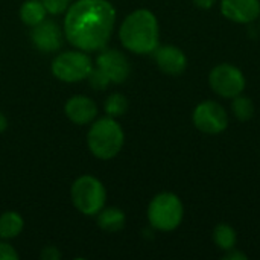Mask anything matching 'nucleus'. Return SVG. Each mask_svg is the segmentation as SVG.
Returning <instances> with one entry per match:
<instances>
[{"mask_svg": "<svg viewBox=\"0 0 260 260\" xmlns=\"http://www.w3.org/2000/svg\"><path fill=\"white\" fill-rule=\"evenodd\" d=\"M114 24L116 9L108 0H78L67 9L64 35L79 50L96 52L107 46Z\"/></svg>", "mask_w": 260, "mask_h": 260, "instance_id": "f257e3e1", "label": "nucleus"}, {"mask_svg": "<svg viewBox=\"0 0 260 260\" xmlns=\"http://www.w3.org/2000/svg\"><path fill=\"white\" fill-rule=\"evenodd\" d=\"M119 37L123 47L136 55H151L160 46V24L149 9H136L125 17Z\"/></svg>", "mask_w": 260, "mask_h": 260, "instance_id": "f03ea898", "label": "nucleus"}, {"mask_svg": "<svg viewBox=\"0 0 260 260\" xmlns=\"http://www.w3.org/2000/svg\"><path fill=\"white\" fill-rule=\"evenodd\" d=\"M125 133L114 117H101L88 129L87 145L91 154L101 160L114 158L123 148Z\"/></svg>", "mask_w": 260, "mask_h": 260, "instance_id": "7ed1b4c3", "label": "nucleus"}, {"mask_svg": "<svg viewBox=\"0 0 260 260\" xmlns=\"http://www.w3.org/2000/svg\"><path fill=\"white\" fill-rule=\"evenodd\" d=\"M146 213L152 229L169 233L181 225L184 218V206L178 195L172 192H161L151 200Z\"/></svg>", "mask_w": 260, "mask_h": 260, "instance_id": "20e7f679", "label": "nucleus"}, {"mask_svg": "<svg viewBox=\"0 0 260 260\" xmlns=\"http://www.w3.org/2000/svg\"><path fill=\"white\" fill-rule=\"evenodd\" d=\"M72 203L73 206L87 216L98 215L107 201V190L104 184L93 175H81L72 184Z\"/></svg>", "mask_w": 260, "mask_h": 260, "instance_id": "39448f33", "label": "nucleus"}, {"mask_svg": "<svg viewBox=\"0 0 260 260\" xmlns=\"http://www.w3.org/2000/svg\"><path fill=\"white\" fill-rule=\"evenodd\" d=\"M209 87L219 98L233 99L244 93L247 87V78L238 66L221 62L209 72Z\"/></svg>", "mask_w": 260, "mask_h": 260, "instance_id": "423d86ee", "label": "nucleus"}, {"mask_svg": "<svg viewBox=\"0 0 260 260\" xmlns=\"http://www.w3.org/2000/svg\"><path fill=\"white\" fill-rule=\"evenodd\" d=\"M93 62L84 50H70L56 55L52 61V73L62 82H79L88 78Z\"/></svg>", "mask_w": 260, "mask_h": 260, "instance_id": "0eeeda50", "label": "nucleus"}, {"mask_svg": "<svg viewBox=\"0 0 260 260\" xmlns=\"http://www.w3.org/2000/svg\"><path fill=\"white\" fill-rule=\"evenodd\" d=\"M229 113L225 107L213 99L200 102L192 113V122L195 128L204 134L216 136L229 128Z\"/></svg>", "mask_w": 260, "mask_h": 260, "instance_id": "6e6552de", "label": "nucleus"}, {"mask_svg": "<svg viewBox=\"0 0 260 260\" xmlns=\"http://www.w3.org/2000/svg\"><path fill=\"white\" fill-rule=\"evenodd\" d=\"M96 67L113 84L125 82L131 73V64L128 61V58L116 49L102 50L96 58Z\"/></svg>", "mask_w": 260, "mask_h": 260, "instance_id": "1a4fd4ad", "label": "nucleus"}, {"mask_svg": "<svg viewBox=\"0 0 260 260\" xmlns=\"http://www.w3.org/2000/svg\"><path fill=\"white\" fill-rule=\"evenodd\" d=\"M221 14L238 24H250L260 17V0H219Z\"/></svg>", "mask_w": 260, "mask_h": 260, "instance_id": "9d476101", "label": "nucleus"}, {"mask_svg": "<svg viewBox=\"0 0 260 260\" xmlns=\"http://www.w3.org/2000/svg\"><path fill=\"white\" fill-rule=\"evenodd\" d=\"M152 55L157 67L169 76H178L187 69V56L184 50L174 44L158 46Z\"/></svg>", "mask_w": 260, "mask_h": 260, "instance_id": "9b49d317", "label": "nucleus"}, {"mask_svg": "<svg viewBox=\"0 0 260 260\" xmlns=\"http://www.w3.org/2000/svg\"><path fill=\"white\" fill-rule=\"evenodd\" d=\"M30 40L35 49L43 53L56 52L62 44V32L52 20H43L30 30Z\"/></svg>", "mask_w": 260, "mask_h": 260, "instance_id": "f8f14e48", "label": "nucleus"}, {"mask_svg": "<svg viewBox=\"0 0 260 260\" xmlns=\"http://www.w3.org/2000/svg\"><path fill=\"white\" fill-rule=\"evenodd\" d=\"M66 116L76 125H87L98 116V105L88 96H73L66 102Z\"/></svg>", "mask_w": 260, "mask_h": 260, "instance_id": "ddd939ff", "label": "nucleus"}, {"mask_svg": "<svg viewBox=\"0 0 260 260\" xmlns=\"http://www.w3.org/2000/svg\"><path fill=\"white\" fill-rule=\"evenodd\" d=\"M96 216H98V225L105 232L114 233L125 227L126 216L117 207H107V209L104 207Z\"/></svg>", "mask_w": 260, "mask_h": 260, "instance_id": "4468645a", "label": "nucleus"}, {"mask_svg": "<svg viewBox=\"0 0 260 260\" xmlns=\"http://www.w3.org/2000/svg\"><path fill=\"white\" fill-rule=\"evenodd\" d=\"M47 11L41 0H26L20 8V18L24 24L34 27L46 20Z\"/></svg>", "mask_w": 260, "mask_h": 260, "instance_id": "2eb2a0df", "label": "nucleus"}, {"mask_svg": "<svg viewBox=\"0 0 260 260\" xmlns=\"http://www.w3.org/2000/svg\"><path fill=\"white\" fill-rule=\"evenodd\" d=\"M24 227V221L17 212H5L0 215V238L14 239L17 238Z\"/></svg>", "mask_w": 260, "mask_h": 260, "instance_id": "dca6fc26", "label": "nucleus"}, {"mask_svg": "<svg viewBox=\"0 0 260 260\" xmlns=\"http://www.w3.org/2000/svg\"><path fill=\"white\" fill-rule=\"evenodd\" d=\"M212 236H213L215 245L221 251H224V253L232 250V248H235L236 244H238V232L230 224H225V222L218 224L213 229V235Z\"/></svg>", "mask_w": 260, "mask_h": 260, "instance_id": "f3484780", "label": "nucleus"}, {"mask_svg": "<svg viewBox=\"0 0 260 260\" xmlns=\"http://www.w3.org/2000/svg\"><path fill=\"white\" fill-rule=\"evenodd\" d=\"M230 101H232V104H230L232 114L238 120L248 122V120H251L254 117L256 108H254V102H253L251 98H248V96H245L242 93V94H239V96H236V98H233Z\"/></svg>", "mask_w": 260, "mask_h": 260, "instance_id": "a211bd4d", "label": "nucleus"}, {"mask_svg": "<svg viewBox=\"0 0 260 260\" xmlns=\"http://www.w3.org/2000/svg\"><path fill=\"white\" fill-rule=\"evenodd\" d=\"M128 99L122 93H113L105 101V113L110 117H120L128 110Z\"/></svg>", "mask_w": 260, "mask_h": 260, "instance_id": "6ab92c4d", "label": "nucleus"}, {"mask_svg": "<svg viewBox=\"0 0 260 260\" xmlns=\"http://www.w3.org/2000/svg\"><path fill=\"white\" fill-rule=\"evenodd\" d=\"M87 79L90 81V85L93 88H96V90H105L108 87V84H111L110 79L98 67H93V70L90 72V75H88Z\"/></svg>", "mask_w": 260, "mask_h": 260, "instance_id": "aec40b11", "label": "nucleus"}, {"mask_svg": "<svg viewBox=\"0 0 260 260\" xmlns=\"http://www.w3.org/2000/svg\"><path fill=\"white\" fill-rule=\"evenodd\" d=\"M41 2H43L46 11L53 15L66 12L70 6V0H41Z\"/></svg>", "mask_w": 260, "mask_h": 260, "instance_id": "412c9836", "label": "nucleus"}, {"mask_svg": "<svg viewBox=\"0 0 260 260\" xmlns=\"http://www.w3.org/2000/svg\"><path fill=\"white\" fill-rule=\"evenodd\" d=\"M18 253L15 248L6 242H0V260H17Z\"/></svg>", "mask_w": 260, "mask_h": 260, "instance_id": "4be33fe9", "label": "nucleus"}, {"mask_svg": "<svg viewBox=\"0 0 260 260\" xmlns=\"http://www.w3.org/2000/svg\"><path fill=\"white\" fill-rule=\"evenodd\" d=\"M61 257V253L58 251L56 247H46L41 251V259L43 260H58Z\"/></svg>", "mask_w": 260, "mask_h": 260, "instance_id": "5701e85b", "label": "nucleus"}, {"mask_svg": "<svg viewBox=\"0 0 260 260\" xmlns=\"http://www.w3.org/2000/svg\"><path fill=\"white\" fill-rule=\"evenodd\" d=\"M224 259H229V260H247V256L244 254V253H241L236 247L235 248H232V250H229V251H225V254H224Z\"/></svg>", "mask_w": 260, "mask_h": 260, "instance_id": "b1692460", "label": "nucleus"}, {"mask_svg": "<svg viewBox=\"0 0 260 260\" xmlns=\"http://www.w3.org/2000/svg\"><path fill=\"white\" fill-rule=\"evenodd\" d=\"M192 2H193V5H195L198 9L207 11V9H212V8L216 5L218 0H192Z\"/></svg>", "mask_w": 260, "mask_h": 260, "instance_id": "393cba45", "label": "nucleus"}, {"mask_svg": "<svg viewBox=\"0 0 260 260\" xmlns=\"http://www.w3.org/2000/svg\"><path fill=\"white\" fill-rule=\"evenodd\" d=\"M6 128H8V119H6V116L0 111V133H3Z\"/></svg>", "mask_w": 260, "mask_h": 260, "instance_id": "a878e982", "label": "nucleus"}, {"mask_svg": "<svg viewBox=\"0 0 260 260\" xmlns=\"http://www.w3.org/2000/svg\"><path fill=\"white\" fill-rule=\"evenodd\" d=\"M259 27H260V17H259Z\"/></svg>", "mask_w": 260, "mask_h": 260, "instance_id": "bb28decb", "label": "nucleus"}]
</instances>
